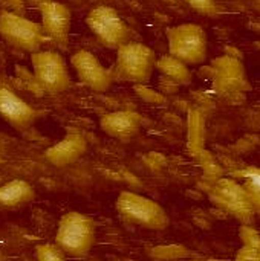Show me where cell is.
Here are the masks:
<instances>
[{
	"label": "cell",
	"instance_id": "obj_1",
	"mask_svg": "<svg viewBox=\"0 0 260 261\" xmlns=\"http://www.w3.org/2000/svg\"><path fill=\"white\" fill-rule=\"evenodd\" d=\"M55 243L67 257H84L97 243V222L80 211H67L61 216Z\"/></svg>",
	"mask_w": 260,
	"mask_h": 261
},
{
	"label": "cell",
	"instance_id": "obj_2",
	"mask_svg": "<svg viewBox=\"0 0 260 261\" xmlns=\"http://www.w3.org/2000/svg\"><path fill=\"white\" fill-rule=\"evenodd\" d=\"M120 219L130 225L149 231H164L170 225L166 210L155 200L132 191H123L115 202Z\"/></svg>",
	"mask_w": 260,
	"mask_h": 261
},
{
	"label": "cell",
	"instance_id": "obj_3",
	"mask_svg": "<svg viewBox=\"0 0 260 261\" xmlns=\"http://www.w3.org/2000/svg\"><path fill=\"white\" fill-rule=\"evenodd\" d=\"M169 55L178 58L187 66H199L208 57V37L202 26L196 23H182L166 31Z\"/></svg>",
	"mask_w": 260,
	"mask_h": 261
},
{
	"label": "cell",
	"instance_id": "obj_4",
	"mask_svg": "<svg viewBox=\"0 0 260 261\" xmlns=\"http://www.w3.org/2000/svg\"><path fill=\"white\" fill-rule=\"evenodd\" d=\"M156 61L158 57L149 46L132 40L116 49L113 75L127 83L146 84L156 69Z\"/></svg>",
	"mask_w": 260,
	"mask_h": 261
},
{
	"label": "cell",
	"instance_id": "obj_5",
	"mask_svg": "<svg viewBox=\"0 0 260 261\" xmlns=\"http://www.w3.org/2000/svg\"><path fill=\"white\" fill-rule=\"evenodd\" d=\"M86 23L97 40L109 49L116 50L132 41V29L112 6L98 5L92 8L86 15Z\"/></svg>",
	"mask_w": 260,
	"mask_h": 261
},
{
	"label": "cell",
	"instance_id": "obj_6",
	"mask_svg": "<svg viewBox=\"0 0 260 261\" xmlns=\"http://www.w3.org/2000/svg\"><path fill=\"white\" fill-rule=\"evenodd\" d=\"M0 37L8 44L31 54L40 50L49 40L40 23L12 11L0 12Z\"/></svg>",
	"mask_w": 260,
	"mask_h": 261
},
{
	"label": "cell",
	"instance_id": "obj_7",
	"mask_svg": "<svg viewBox=\"0 0 260 261\" xmlns=\"http://www.w3.org/2000/svg\"><path fill=\"white\" fill-rule=\"evenodd\" d=\"M31 66L37 84L48 93H63L70 87L67 64L55 50H35L31 54Z\"/></svg>",
	"mask_w": 260,
	"mask_h": 261
},
{
	"label": "cell",
	"instance_id": "obj_8",
	"mask_svg": "<svg viewBox=\"0 0 260 261\" xmlns=\"http://www.w3.org/2000/svg\"><path fill=\"white\" fill-rule=\"evenodd\" d=\"M208 196L219 210L233 216L244 225H251L256 210L242 184L234 179H219L210 188Z\"/></svg>",
	"mask_w": 260,
	"mask_h": 261
},
{
	"label": "cell",
	"instance_id": "obj_9",
	"mask_svg": "<svg viewBox=\"0 0 260 261\" xmlns=\"http://www.w3.org/2000/svg\"><path fill=\"white\" fill-rule=\"evenodd\" d=\"M70 64L77 72L78 80L97 93H104L110 89L115 75L110 69L86 49H80L70 55Z\"/></svg>",
	"mask_w": 260,
	"mask_h": 261
},
{
	"label": "cell",
	"instance_id": "obj_10",
	"mask_svg": "<svg viewBox=\"0 0 260 261\" xmlns=\"http://www.w3.org/2000/svg\"><path fill=\"white\" fill-rule=\"evenodd\" d=\"M40 24L46 37L61 49H66L70 28H72V11L67 5L55 0H44L38 6Z\"/></svg>",
	"mask_w": 260,
	"mask_h": 261
},
{
	"label": "cell",
	"instance_id": "obj_11",
	"mask_svg": "<svg viewBox=\"0 0 260 261\" xmlns=\"http://www.w3.org/2000/svg\"><path fill=\"white\" fill-rule=\"evenodd\" d=\"M213 86L221 95H238L250 89L244 64L239 58L224 55L211 63Z\"/></svg>",
	"mask_w": 260,
	"mask_h": 261
},
{
	"label": "cell",
	"instance_id": "obj_12",
	"mask_svg": "<svg viewBox=\"0 0 260 261\" xmlns=\"http://www.w3.org/2000/svg\"><path fill=\"white\" fill-rule=\"evenodd\" d=\"M0 116L15 130L26 132L37 119V110L9 87L0 86Z\"/></svg>",
	"mask_w": 260,
	"mask_h": 261
},
{
	"label": "cell",
	"instance_id": "obj_13",
	"mask_svg": "<svg viewBox=\"0 0 260 261\" xmlns=\"http://www.w3.org/2000/svg\"><path fill=\"white\" fill-rule=\"evenodd\" d=\"M143 116L130 110L107 112L100 118L101 130L120 142H129L136 138L143 128Z\"/></svg>",
	"mask_w": 260,
	"mask_h": 261
},
{
	"label": "cell",
	"instance_id": "obj_14",
	"mask_svg": "<svg viewBox=\"0 0 260 261\" xmlns=\"http://www.w3.org/2000/svg\"><path fill=\"white\" fill-rule=\"evenodd\" d=\"M86 150H87V144L84 138L77 133H69L61 141L49 147L43 156L51 165L63 168L77 162L86 153Z\"/></svg>",
	"mask_w": 260,
	"mask_h": 261
},
{
	"label": "cell",
	"instance_id": "obj_15",
	"mask_svg": "<svg viewBox=\"0 0 260 261\" xmlns=\"http://www.w3.org/2000/svg\"><path fill=\"white\" fill-rule=\"evenodd\" d=\"M35 199V190L23 179H14L0 185V208H18Z\"/></svg>",
	"mask_w": 260,
	"mask_h": 261
},
{
	"label": "cell",
	"instance_id": "obj_16",
	"mask_svg": "<svg viewBox=\"0 0 260 261\" xmlns=\"http://www.w3.org/2000/svg\"><path fill=\"white\" fill-rule=\"evenodd\" d=\"M156 69L161 72V75L164 78H167L169 81H172V83H175L178 86L190 84L192 80H193V73L188 69V66L185 63L179 61L178 58L169 55V54L158 58Z\"/></svg>",
	"mask_w": 260,
	"mask_h": 261
},
{
	"label": "cell",
	"instance_id": "obj_17",
	"mask_svg": "<svg viewBox=\"0 0 260 261\" xmlns=\"http://www.w3.org/2000/svg\"><path fill=\"white\" fill-rule=\"evenodd\" d=\"M242 248L239 249L236 260H260V234L250 225H242L239 229Z\"/></svg>",
	"mask_w": 260,
	"mask_h": 261
},
{
	"label": "cell",
	"instance_id": "obj_18",
	"mask_svg": "<svg viewBox=\"0 0 260 261\" xmlns=\"http://www.w3.org/2000/svg\"><path fill=\"white\" fill-rule=\"evenodd\" d=\"M234 179L242 180V187L247 191L256 213H260V168H245L233 173Z\"/></svg>",
	"mask_w": 260,
	"mask_h": 261
},
{
	"label": "cell",
	"instance_id": "obj_19",
	"mask_svg": "<svg viewBox=\"0 0 260 261\" xmlns=\"http://www.w3.org/2000/svg\"><path fill=\"white\" fill-rule=\"evenodd\" d=\"M67 255L57 243H44L35 248V258L40 261H61Z\"/></svg>",
	"mask_w": 260,
	"mask_h": 261
},
{
	"label": "cell",
	"instance_id": "obj_20",
	"mask_svg": "<svg viewBox=\"0 0 260 261\" xmlns=\"http://www.w3.org/2000/svg\"><path fill=\"white\" fill-rule=\"evenodd\" d=\"M192 9L205 15V17H218L221 14V6L218 0H185Z\"/></svg>",
	"mask_w": 260,
	"mask_h": 261
},
{
	"label": "cell",
	"instance_id": "obj_21",
	"mask_svg": "<svg viewBox=\"0 0 260 261\" xmlns=\"http://www.w3.org/2000/svg\"><path fill=\"white\" fill-rule=\"evenodd\" d=\"M188 255L190 252L185 246H162L156 248V254H153L158 258H184Z\"/></svg>",
	"mask_w": 260,
	"mask_h": 261
}]
</instances>
